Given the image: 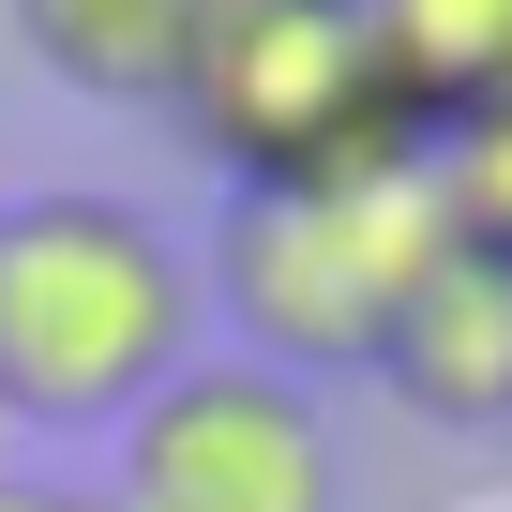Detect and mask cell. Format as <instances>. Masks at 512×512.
Returning a JSON list of instances; mask_svg holds the SVG:
<instances>
[{"label": "cell", "instance_id": "52a82bcc", "mask_svg": "<svg viewBox=\"0 0 512 512\" xmlns=\"http://www.w3.org/2000/svg\"><path fill=\"white\" fill-rule=\"evenodd\" d=\"M0 16H16V46H31L61 91H91V106H166L211 0H0Z\"/></svg>", "mask_w": 512, "mask_h": 512}, {"label": "cell", "instance_id": "8992f818", "mask_svg": "<svg viewBox=\"0 0 512 512\" xmlns=\"http://www.w3.org/2000/svg\"><path fill=\"white\" fill-rule=\"evenodd\" d=\"M362 46L407 136L512 121V0H362Z\"/></svg>", "mask_w": 512, "mask_h": 512}, {"label": "cell", "instance_id": "3957f363", "mask_svg": "<svg viewBox=\"0 0 512 512\" xmlns=\"http://www.w3.org/2000/svg\"><path fill=\"white\" fill-rule=\"evenodd\" d=\"M196 151L256 196V181H332V166H392L422 151L377 91V46H362V0H211L196 46H181V91Z\"/></svg>", "mask_w": 512, "mask_h": 512}, {"label": "cell", "instance_id": "9c48e42d", "mask_svg": "<svg viewBox=\"0 0 512 512\" xmlns=\"http://www.w3.org/2000/svg\"><path fill=\"white\" fill-rule=\"evenodd\" d=\"M0 512H91V497H46V482H0Z\"/></svg>", "mask_w": 512, "mask_h": 512}, {"label": "cell", "instance_id": "5b68a950", "mask_svg": "<svg viewBox=\"0 0 512 512\" xmlns=\"http://www.w3.org/2000/svg\"><path fill=\"white\" fill-rule=\"evenodd\" d=\"M362 377H392L422 422H452V437H497L512 422V256H437V272L407 287V317L377 332V362Z\"/></svg>", "mask_w": 512, "mask_h": 512}, {"label": "cell", "instance_id": "7a4b0ae2", "mask_svg": "<svg viewBox=\"0 0 512 512\" xmlns=\"http://www.w3.org/2000/svg\"><path fill=\"white\" fill-rule=\"evenodd\" d=\"M437 256H452L437 181H422V151H392V166L226 196L211 287H226V317L256 332L272 377H347V362H377V332L407 317V287L437 272Z\"/></svg>", "mask_w": 512, "mask_h": 512}, {"label": "cell", "instance_id": "30bf717a", "mask_svg": "<svg viewBox=\"0 0 512 512\" xmlns=\"http://www.w3.org/2000/svg\"><path fill=\"white\" fill-rule=\"evenodd\" d=\"M0 482H16V422H0Z\"/></svg>", "mask_w": 512, "mask_h": 512}, {"label": "cell", "instance_id": "ba28073f", "mask_svg": "<svg viewBox=\"0 0 512 512\" xmlns=\"http://www.w3.org/2000/svg\"><path fill=\"white\" fill-rule=\"evenodd\" d=\"M422 181H437V226H452L467 256H512V121L422 136Z\"/></svg>", "mask_w": 512, "mask_h": 512}, {"label": "cell", "instance_id": "277c9868", "mask_svg": "<svg viewBox=\"0 0 512 512\" xmlns=\"http://www.w3.org/2000/svg\"><path fill=\"white\" fill-rule=\"evenodd\" d=\"M106 512H347L332 407L272 362H181L136 422H106Z\"/></svg>", "mask_w": 512, "mask_h": 512}, {"label": "cell", "instance_id": "6da1fadb", "mask_svg": "<svg viewBox=\"0 0 512 512\" xmlns=\"http://www.w3.org/2000/svg\"><path fill=\"white\" fill-rule=\"evenodd\" d=\"M196 272L136 196H0V422H136L181 377Z\"/></svg>", "mask_w": 512, "mask_h": 512}]
</instances>
